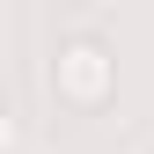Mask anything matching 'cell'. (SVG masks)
Instances as JSON below:
<instances>
[{
  "instance_id": "obj_2",
  "label": "cell",
  "mask_w": 154,
  "mask_h": 154,
  "mask_svg": "<svg viewBox=\"0 0 154 154\" xmlns=\"http://www.w3.org/2000/svg\"><path fill=\"white\" fill-rule=\"evenodd\" d=\"M8 147H15V110L0 103V154H8Z\"/></svg>"
},
{
  "instance_id": "obj_1",
  "label": "cell",
  "mask_w": 154,
  "mask_h": 154,
  "mask_svg": "<svg viewBox=\"0 0 154 154\" xmlns=\"http://www.w3.org/2000/svg\"><path fill=\"white\" fill-rule=\"evenodd\" d=\"M51 88H59V103H73V110H103L110 88H118L110 44L95 29H59V44H51Z\"/></svg>"
}]
</instances>
